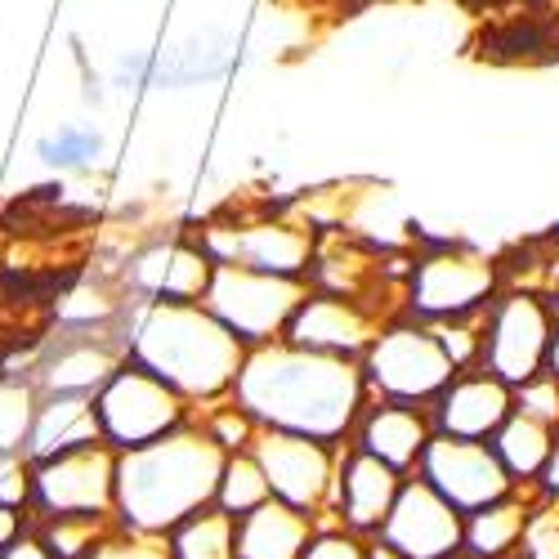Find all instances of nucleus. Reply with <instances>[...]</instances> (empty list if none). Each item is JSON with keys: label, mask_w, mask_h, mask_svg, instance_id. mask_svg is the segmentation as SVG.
Instances as JSON below:
<instances>
[{"label": "nucleus", "mask_w": 559, "mask_h": 559, "mask_svg": "<svg viewBox=\"0 0 559 559\" xmlns=\"http://www.w3.org/2000/svg\"><path fill=\"white\" fill-rule=\"evenodd\" d=\"M228 394L264 430H296L328 443H345L354 435L371 399L358 358L318 354L292 341L251 345Z\"/></svg>", "instance_id": "f257e3e1"}, {"label": "nucleus", "mask_w": 559, "mask_h": 559, "mask_svg": "<svg viewBox=\"0 0 559 559\" xmlns=\"http://www.w3.org/2000/svg\"><path fill=\"white\" fill-rule=\"evenodd\" d=\"M224 448L198 426H179L157 443L117 456V528L134 537H162L183 515L211 506L224 471Z\"/></svg>", "instance_id": "f03ea898"}, {"label": "nucleus", "mask_w": 559, "mask_h": 559, "mask_svg": "<svg viewBox=\"0 0 559 559\" xmlns=\"http://www.w3.org/2000/svg\"><path fill=\"white\" fill-rule=\"evenodd\" d=\"M126 358L148 367L170 390H179L193 407L215 403L233 390L247 345L224 322L198 305H139L126 309Z\"/></svg>", "instance_id": "7ed1b4c3"}, {"label": "nucleus", "mask_w": 559, "mask_h": 559, "mask_svg": "<svg viewBox=\"0 0 559 559\" xmlns=\"http://www.w3.org/2000/svg\"><path fill=\"white\" fill-rule=\"evenodd\" d=\"M456 377V362L448 358L439 332L421 318H390L377 341L362 354V381L371 399H399L430 407L443 385Z\"/></svg>", "instance_id": "20e7f679"}, {"label": "nucleus", "mask_w": 559, "mask_h": 559, "mask_svg": "<svg viewBox=\"0 0 559 559\" xmlns=\"http://www.w3.org/2000/svg\"><path fill=\"white\" fill-rule=\"evenodd\" d=\"M497 292H501V273L488 255L439 242L426 255L412 260L407 283H403V313L435 328V322L484 313Z\"/></svg>", "instance_id": "39448f33"}, {"label": "nucleus", "mask_w": 559, "mask_h": 559, "mask_svg": "<svg viewBox=\"0 0 559 559\" xmlns=\"http://www.w3.org/2000/svg\"><path fill=\"white\" fill-rule=\"evenodd\" d=\"M95 416H99V435L108 448L130 452L166 439L170 430L193 421V403L179 390H170L162 377H153L148 367H139L134 358H126L112 377L104 381V390L95 394Z\"/></svg>", "instance_id": "423d86ee"}, {"label": "nucleus", "mask_w": 559, "mask_h": 559, "mask_svg": "<svg viewBox=\"0 0 559 559\" xmlns=\"http://www.w3.org/2000/svg\"><path fill=\"white\" fill-rule=\"evenodd\" d=\"M309 296V277H277L242 264H215L202 305L238 336L247 349L287 336V322Z\"/></svg>", "instance_id": "0eeeda50"}, {"label": "nucleus", "mask_w": 559, "mask_h": 559, "mask_svg": "<svg viewBox=\"0 0 559 559\" xmlns=\"http://www.w3.org/2000/svg\"><path fill=\"white\" fill-rule=\"evenodd\" d=\"M260 471L273 488L277 501H287L296 510H309L313 520L332 515L336 506V471H341V452L345 443H328L313 435L296 430H255L251 443Z\"/></svg>", "instance_id": "6e6552de"}, {"label": "nucleus", "mask_w": 559, "mask_h": 559, "mask_svg": "<svg viewBox=\"0 0 559 559\" xmlns=\"http://www.w3.org/2000/svg\"><path fill=\"white\" fill-rule=\"evenodd\" d=\"M555 305L550 296L537 292H497L492 305L484 309V358L479 367H488L492 377H501L506 385H524L537 371H546V345L555 332Z\"/></svg>", "instance_id": "1a4fd4ad"}, {"label": "nucleus", "mask_w": 559, "mask_h": 559, "mask_svg": "<svg viewBox=\"0 0 559 559\" xmlns=\"http://www.w3.org/2000/svg\"><path fill=\"white\" fill-rule=\"evenodd\" d=\"M117 448L85 443L32 461V515H112L117 510ZM117 520V515H112Z\"/></svg>", "instance_id": "9d476101"}, {"label": "nucleus", "mask_w": 559, "mask_h": 559, "mask_svg": "<svg viewBox=\"0 0 559 559\" xmlns=\"http://www.w3.org/2000/svg\"><path fill=\"white\" fill-rule=\"evenodd\" d=\"M435 492H443L461 515H471V510H484L510 492H520V484L510 479V471L501 465V456L492 452V443L484 439H456V435H439L426 443L421 461H416V471Z\"/></svg>", "instance_id": "9b49d317"}, {"label": "nucleus", "mask_w": 559, "mask_h": 559, "mask_svg": "<svg viewBox=\"0 0 559 559\" xmlns=\"http://www.w3.org/2000/svg\"><path fill=\"white\" fill-rule=\"evenodd\" d=\"M371 537H381L403 559H461L465 515L421 475H407L381 533H371Z\"/></svg>", "instance_id": "f8f14e48"}, {"label": "nucleus", "mask_w": 559, "mask_h": 559, "mask_svg": "<svg viewBox=\"0 0 559 559\" xmlns=\"http://www.w3.org/2000/svg\"><path fill=\"white\" fill-rule=\"evenodd\" d=\"M198 247L215 264H242L277 277H309L313 269V233L292 219H260V224H215Z\"/></svg>", "instance_id": "ddd939ff"}, {"label": "nucleus", "mask_w": 559, "mask_h": 559, "mask_svg": "<svg viewBox=\"0 0 559 559\" xmlns=\"http://www.w3.org/2000/svg\"><path fill=\"white\" fill-rule=\"evenodd\" d=\"M126 362V322L104 332H55L27 367L40 394H85L95 399L104 381Z\"/></svg>", "instance_id": "4468645a"}, {"label": "nucleus", "mask_w": 559, "mask_h": 559, "mask_svg": "<svg viewBox=\"0 0 559 559\" xmlns=\"http://www.w3.org/2000/svg\"><path fill=\"white\" fill-rule=\"evenodd\" d=\"M385 328V318L358 296H341V292H322L309 287V296L300 300V309L287 322L292 345L318 349V354H341V358H358L367 354V345L377 341V332Z\"/></svg>", "instance_id": "2eb2a0df"}, {"label": "nucleus", "mask_w": 559, "mask_h": 559, "mask_svg": "<svg viewBox=\"0 0 559 559\" xmlns=\"http://www.w3.org/2000/svg\"><path fill=\"white\" fill-rule=\"evenodd\" d=\"M215 260L198 242H157L126 264L130 305H198L211 287Z\"/></svg>", "instance_id": "dca6fc26"}, {"label": "nucleus", "mask_w": 559, "mask_h": 559, "mask_svg": "<svg viewBox=\"0 0 559 559\" xmlns=\"http://www.w3.org/2000/svg\"><path fill=\"white\" fill-rule=\"evenodd\" d=\"M515 412V385L492 377L488 367H465L443 385V394L430 403L435 430L456 439H492L501 421Z\"/></svg>", "instance_id": "f3484780"}, {"label": "nucleus", "mask_w": 559, "mask_h": 559, "mask_svg": "<svg viewBox=\"0 0 559 559\" xmlns=\"http://www.w3.org/2000/svg\"><path fill=\"white\" fill-rule=\"evenodd\" d=\"M403 479H407L403 471H394V465H385L381 456H371V452L349 443L341 452V471H336V506H332L336 524L354 528L358 537L381 533Z\"/></svg>", "instance_id": "a211bd4d"}, {"label": "nucleus", "mask_w": 559, "mask_h": 559, "mask_svg": "<svg viewBox=\"0 0 559 559\" xmlns=\"http://www.w3.org/2000/svg\"><path fill=\"white\" fill-rule=\"evenodd\" d=\"M354 448L381 456L394 471L412 475L421 461L426 443L435 439V416L421 403H399V399H367L358 426H354Z\"/></svg>", "instance_id": "6ab92c4d"}, {"label": "nucleus", "mask_w": 559, "mask_h": 559, "mask_svg": "<svg viewBox=\"0 0 559 559\" xmlns=\"http://www.w3.org/2000/svg\"><path fill=\"white\" fill-rule=\"evenodd\" d=\"M99 416H95V399L85 394H40L32 430H27V461H45L85 443H99Z\"/></svg>", "instance_id": "aec40b11"}, {"label": "nucleus", "mask_w": 559, "mask_h": 559, "mask_svg": "<svg viewBox=\"0 0 559 559\" xmlns=\"http://www.w3.org/2000/svg\"><path fill=\"white\" fill-rule=\"evenodd\" d=\"M313 533L318 520L309 510L269 497L264 506L238 520V559H300Z\"/></svg>", "instance_id": "412c9836"}, {"label": "nucleus", "mask_w": 559, "mask_h": 559, "mask_svg": "<svg viewBox=\"0 0 559 559\" xmlns=\"http://www.w3.org/2000/svg\"><path fill=\"white\" fill-rule=\"evenodd\" d=\"M528 515H533V501H524V488L484 506V510H471V515H465L461 555L465 559H515Z\"/></svg>", "instance_id": "4be33fe9"}, {"label": "nucleus", "mask_w": 559, "mask_h": 559, "mask_svg": "<svg viewBox=\"0 0 559 559\" xmlns=\"http://www.w3.org/2000/svg\"><path fill=\"white\" fill-rule=\"evenodd\" d=\"M170 559H238V515L224 506H202L162 533Z\"/></svg>", "instance_id": "5701e85b"}, {"label": "nucleus", "mask_w": 559, "mask_h": 559, "mask_svg": "<svg viewBox=\"0 0 559 559\" xmlns=\"http://www.w3.org/2000/svg\"><path fill=\"white\" fill-rule=\"evenodd\" d=\"M550 435H555V426H546V421H537V416H528V412L515 407L488 443H492V452L501 456V465L510 471V479H515L520 488L524 484L537 488L542 465L550 456Z\"/></svg>", "instance_id": "b1692460"}, {"label": "nucleus", "mask_w": 559, "mask_h": 559, "mask_svg": "<svg viewBox=\"0 0 559 559\" xmlns=\"http://www.w3.org/2000/svg\"><path fill=\"white\" fill-rule=\"evenodd\" d=\"M32 533L45 542V550L55 559H90L121 528L112 515H45V520L32 515Z\"/></svg>", "instance_id": "393cba45"}, {"label": "nucleus", "mask_w": 559, "mask_h": 559, "mask_svg": "<svg viewBox=\"0 0 559 559\" xmlns=\"http://www.w3.org/2000/svg\"><path fill=\"white\" fill-rule=\"evenodd\" d=\"M104 157V134L95 126H59L36 139V162L55 175H85Z\"/></svg>", "instance_id": "a878e982"}, {"label": "nucleus", "mask_w": 559, "mask_h": 559, "mask_svg": "<svg viewBox=\"0 0 559 559\" xmlns=\"http://www.w3.org/2000/svg\"><path fill=\"white\" fill-rule=\"evenodd\" d=\"M36 403H40V390L32 381V371H0V456H14L27 448Z\"/></svg>", "instance_id": "bb28decb"}, {"label": "nucleus", "mask_w": 559, "mask_h": 559, "mask_svg": "<svg viewBox=\"0 0 559 559\" xmlns=\"http://www.w3.org/2000/svg\"><path fill=\"white\" fill-rule=\"evenodd\" d=\"M273 497V488H269V479H264V471H260V461H255V452L247 448V452H228L224 456V471H219V488H215V506H224L228 515H251L255 506H264Z\"/></svg>", "instance_id": "cd10ccee"}, {"label": "nucleus", "mask_w": 559, "mask_h": 559, "mask_svg": "<svg viewBox=\"0 0 559 559\" xmlns=\"http://www.w3.org/2000/svg\"><path fill=\"white\" fill-rule=\"evenodd\" d=\"M520 559H559V501H533V515L520 542Z\"/></svg>", "instance_id": "c85d7f7f"}, {"label": "nucleus", "mask_w": 559, "mask_h": 559, "mask_svg": "<svg viewBox=\"0 0 559 559\" xmlns=\"http://www.w3.org/2000/svg\"><path fill=\"white\" fill-rule=\"evenodd\" d=\"M515 407L537 416V421H546V426H559V381L550 377V371H537L533 381L515 385Z\"/></svg>", "instance_id": "c756f323"}, {"label": "nucleus", "mask_w": 559, "mask_h": 559, "mask_svg": "<svg viewBox=\"0 0 559 559\" xmlns=\"http://www.w3.org/2000/svg\"><path fill=\"white\" fill-rule=\"evenodd\" d=\"M300 559H367V537H358L354 528L345 524H332V528H318L305 546Z\"/></svg>", "instance_id": "7c9ffc66"}, {"label": "nucleus", "mask_w": 559, "mask_h": 559, "mask_svg": "<svg viewBox=\"0 0 559 559\" xmlns=\"http://www.w3.org/2000/svg\"><path fill=\"white\" fill-rule=\"evenodd\" d=\"M0 501L32 510V461L23 452L0 456Z\"/></svg>", "instance_id": "2f4dec72"}, {"label": "nucleus", "mask_w": 559, "mask_h": 559, "mask_svg": "<svg viewBox=\"0 0 559 559\" xmlns=\"http://www.w3.org/2000/svg\"><path fill=\"white\" fill-rule=\"evenodd\" d=\"M90 559H170L162 537H134V533H112Z\"/></svg>", "instance_id": "473e14b6"}, {"label": "nucleus", "mask_w": 559, "mask_h": 559, "mask_svg": "<svg viewBox=\"0 0 559 559\" xmlns=\"http://www.w3.org/2000/svg\"><path fill=\"white\" fill-rule=\"evenodd\" d=\"M27 528H32V510H19V506L0 501V550H5L10 542H19Z\"/></svg>", "instance_id": "72a5a7b5"}, {"label": "nucleus", "mask_w": 559, "mask_h": 559, "mask_svg": "<svg viewBox=\"0 0 559 559\" xmlns=\"http://www.w3.org/2000/svg\"><path fill=\"white\" fill-rule=\"evenodd\" d=\"M537 492L550 497V501H559V426H555V435H550V456H546V465H542Z\"/></svg>", "instance_id": "f704fd0d"}, {"label": "nucleus", "mask_w": 559, "mask_h": 559, "mask_svg": "<svg viewBox=\"0 0 559 559\" xmlns=\"http://www.w3.org/2000/svg\"><path fill=\"white\" fill-rule=\"evenodd\" d=\"M0 559H55V555L45 550V542H40V537H36V533L27 528V533H23L19 542H10L5 550H0Z\"/></svg>", "instance_id": "c9c22d12"}, {"label": "nucleus", "mask_w": 559, "mask_h": 559, "mask_svg": "<svg viewBox=\"0 0 559 559\" xmlns=\"http://www.w3.org/2000/svg\"><path fill=\"white\" fill-rule=\"evenodd\" d=\"M546 371L559 381V318H555V332H550V345H546Z\"/></svg>", "instance_id": "e433bc0d"}, {"label": "nucleus", "mask_w": 559, "mask_h": 559, "mask_svg": "<svg viewBox=\"0 0 559 559\" xmlns=\"http://www.w3.org/2000/svg\"><path fill=\"white\" fill-rule=\"evenodd\" d=\"M550 305H555V313H559V283H555V292H550Z\"/></svg>", "instance_id": "4c0bfd02"}]
</instances>
